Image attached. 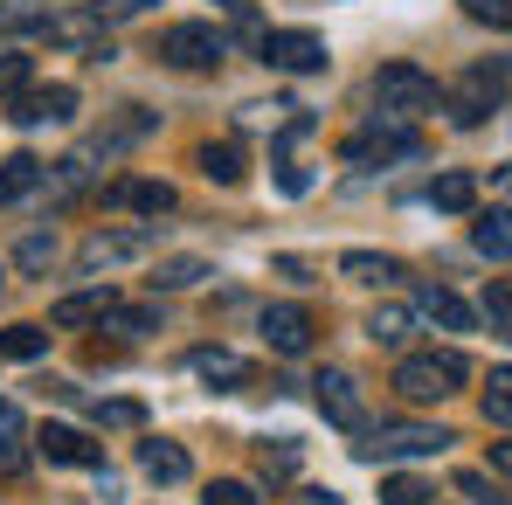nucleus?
<instances>
[{
    "label": "nucleus",
    "instance_id": "nucleus-16",
    "mask_svg": "<svg viewBox=\"0 0 512 505\" xmlns=\"http://www.w3.org/2000/svg\"><path fill=\"white\" fill-rule=\"evenodd\" d=\"M416 312H423L429 326H443V333H471V326H478V312H471V305H464L457 291H443V284H429Z\"/></svg>",
    "mask_w": 512,
    "mask_h": 505
},
{
    "label": "nucleus",
    "instance_id": "nucleus-11",
    "mask_svg": "<svg viewBox=\"0 0 512 505\" xmlns=\"http://www.w3.org/2000/svg\"><path fill=\"white\" fill-rule=\"evenodd\" d=\"M35 450H42L49 464H84V471H97V464H104V450L90 443L84 429H70V422H49V429L35 436Z\"/></svg>",
    "mask_w": 512,
    "mask_h": 505
},
{
    "label": "nucleus",
    "instance_id": "nucleus-31",
    "mask_svg": "<svg viewBox=\"0 0 512 505\" xmlns=\"http://www.w3.org/2000/svg\"><path fill=\"white\" fill-rule=\"evenodd\" d=\"M111 326H125V333H160V305H118Z\"/></svg>",
    "mask_w": 512,
    "mask_h": 505
},
{
    "label": "nucleus",
    "instance_id": "nucleus-29",
    "mask_svg": "<svg viewBox=\"0 0 512 505\" xmlns=\"http://www.w3.org/2000/svg\"><path fill=\"white\" fill-rule=\"evenodd\" d=\"M457 492H464V499H471V505H512L506 492H499V485L485 478V471H457Z\"/></svg>",
    "mask_w": 512,
    "mask_h": 505
},
{
    "label": "nucleus",
    "instance_id": "nucleus-19",
    "mask_svg": "<svg viewBox=\"0 0 512 505\" xmlns=\"http://www.w3.org/2000/svg\"><path fill=\"white\" fill-rule=\"evenodd\" d=\"M42 180H49V167H42V160H28V153H14V160L0 167V208H14V201H28V194H42Z\"/></svg>",
    "mask_w": 512,
    "mask_h": 505
},
{
    "label": "nucleus",
    "instance_id": "nucleus-32",
    "mask_svg": "<svg viewBox=\"0 0 512 505\" xmlns=\"http://www.w3.org/2000/svg\"><path fill=\"white\" fill-rule=\"evenodd\" d=\"M485 319H492V333H499V339H512V291H506V284L485 291Z\"/></svg>",
    "mask_w": 512,
    "mask_h": 505
},
{
    "label": "nucleus",
    "instance_id": "nucleus-36",
    "mask_svg": "<svg viewBox=\"0 0 512 505\" xmlns=\"http://www.w3.org/2000/svg\"><path fill=\"white\" fill-rule=\"evenodd\" d=\"M97 422H111V429H139L146 409H139V402H97Z\"/></svg>",
    "mask_w": 512,
    "mask_h": 505
},
{
    "label": "nucleus",
    "instance_id": "nucleus-25",
    "mask_svg": "<svg viewBox=\"0 0 512 505\" xmlns=\"http://www.w3.org/2000/svg\"><path fill=\"white\" fill-rule=\"evenodd\" d=\"M0 353H7V360H42V353H49V333H42V326H7V333H0Z\"/></svg>",
    "mask_w": 512,
    "mask_h": 505
},
{
    "label": "nucleus",
    "instance_id": "nucleus-24",
    "mask_svg": "<svg viewBox=\"0 0 512 505\" xmlns=\"http://www.w3.org/2000/svg\"><path fill=\"white\" fill-rule=\"evenodd\" d=\"M201 277H208L201 256H167V263L153 270V291H187V284H201Z\"/></svg>",
    "mask_w": 512,
    "mask_h": 505
},
{
    "label": "nucleus",
    "instance_id": "nucleus-14",
    "mask_svg": "<svg viewBox=\"0 0 512 505\" xmlns=\"http://www.w3.org/2000/svg\"><path fill=\"white\" fill-rule=\"evenodd\" d=\"M111 312H118V298L111 291H77V298H63L56 312H49V326H111Z\"/></svg>",
    "mask_w": 512,
    "mask_h": 505
},
{
    "label": "nucleus",
    "instance_id": "nucleus-12",
    "mask_svg": "<svg viewBox=\"0 0 512 505\" xmlns=\"http://www.w3.org/2000/svg\"><path fill=\"white\" fill-rule=\"evenodd\" d=\"M7 118H14V125H42V118H56V125H63V118H77V90H70V84H49V90H21Z\"/></svg>",
    "mask_w": 512,
    "mask_h": 505
},
{
    "label": "nucleus",
    "instance_id": "nucleus-33",
    "mask_svg": "<svg viewBox=\"0 0 512 505\" xmlns=\"http://www.w3.org/2000/svg\"><path fill=\"white\" fill-rule=\"evenodd\" d=\"M28 77H35V63H28V56H0V97H21Z\"/></svg>",
    "mask_w": 512,
    "mask_h": 505
},
{
    "label": "nucleus",
    "instance_id": "nucleus-37",
    "mask_svg": "<svg viewBox=\"0 0 512 505\" xmlns=\"http://www.w3.org/2000/svg\"><path fill=\"white\" fill-rule=\"evenodd\" d=\"M277 187H284V194H305V187H312V173L298 167V160H277Z\"/></svg>",
    "mask_w": 512,
    "mask_h": 505
},
{
    "label": "nucleus",
    "instance_id": "nucleus-17",
    "mask_svg": "<svg viewBox=\"0 0 512 505\" xmlns=\"http://www.w3.org/2000/svg\"><path fill=\"white\" fill-rule=\"evenodd\" d=\"M194 374H201L208 388H243V381H250V360L229 353V346H201V353H194Z\"/></svg>",
    "mask_w": 512,
    "mask_h": 505
},
{
    "label": "nucleus",
    "instance_id": "nucleus-34",
    "mask_svg": "<svg viewBox=\"0 0 512 505\" xmlns=\"http://www.w3.org/2000/svg\"><path fill=\"white\" fill-rule=\"evenodd\" d=\"M14 263H21V270H49V263H56V236H28V243L14 250Z\"/></svg>",
    "mask_w": 512,
    "mask_h": 505
},
{
    "label": "nucleus",
    "instance_id": "nucleus-20",
    "mask_svg": "<svg viewBox=\"0 0 512 505\" xmlns=\"http://www.w3.org/2000/svg\"><path fill=\"white\" fill-rule=\"evenodd\" d=\"M111 201H125L132 215H173V187L167 180H118Z\"/></svg>",
    "mask_w": 512,
    "mask_h": 505
},
{
    "label": "nucleus",
    "instance_id": "nucleus-23",
    "mask_svg": "<svg viewBox=\"0 0 512 505\" xmlns=\"http://www.w3.org/2000/svg\"><path fill=\"white\" fill-rule=\"evenodd\" d=\"M340 270H346V277H360V284H388V277H402L395 256H374V250H346Z\"/></svg>",
    "mask_w": 512,
    "mask_h": 505
},
{
    "label": "nucleus",
    "instance_id": "nucleus-15",
    "mask_svg": "<svg viewBox=\"0 0 512 505\" xmlns=\"http://www.w3.org/2000/svg\"><path fill=\"white\" fill-rule=\"evenodd\" d=\"M416 319H423L416 305H374V312H367V339H374V346H395V353H402V346L416 339Z\"/></svg>",
    "mask_w": 512,
    "mask_h": 505
},
{
    "label": "nucleus",
    "instance_id": "nucleus-18",
    "mask_svg": "<svg viewBox=\"0 0 512 505\" xmlns=\"http://www.w3.org/2000/svg\"><path fill=\"white\" fill-rule=\"evenodd\" d=\"M471 243H478V256H492V263H512V208H485L471 222Z\"/></svg>",
    "mask_w": 512,
    "mask_h": 505
},
{
    "label": "nucleus",
    "instance_id": "nucleus-30",
    "mask_svg": "<svg viewBox=\"0 0 512 505\" xmlns=\"http://www.w3.org/2000/svg\"><path fill=\"white\" fill-rule=\"evenodd\" d=\"M201 505H263V499H256L243 478H215V485L201 492Z\"/></svg>",
    "mask_w": 512,
    "mask_h": 505
},
{
    "label": "nucleus",
    "instance_id": "nucleus-13",
    "mask_svg": "<svg viewBox=\"0 0 512 505\" xmlns=\"http://www.w3.org/2000/svg\"><path fill=\"white\" fill-rule=\"evenodd\" d=\"M263 339H270L277 353H305V346H312V312H305V305H270V312H263Z\"/></svg>",
    "mask_w": 512,
    "mask_h": 505
},
{
    "label": "nucleus",
    "instance_id": "nucleus-2",
    "mask_svg": "<svg viewBox=\"0 0 512 505\" xmlns=\"http://www.w3.org/2000/svg\"><path fill=\"white\" fill-rule=\"evenodd\" d=\"M374 104H381L388 118H423V111L443 104V90H436V77L416 70V63H381V70H374Z\"/></svg>",
    "mask_w": 512,
    "mask_h": 505
},
{
    "label": "nucleus",
    "instance_id": "nucleus-27",
    "mask_svg": "<svg viewBox=\"0 0 512 505\" xmlns=\"http://www.w3.org/2000/svg\"><path fill=\"white\" fill-rule=\"evenodd\" d=\"M485 416L499 422V429H512V367H499V374L485 381Z\"/></svg>",
    "mask_w": 512,
    "mask_h": 505
},
{
    "label": "nucleus",
    "instance_id": "nucleus-38",
    "mask_svg": "<svg viewBox=\"0 0 512 505\" xmlns=\"http://www.w3.org/2000/svg\"><path fill=\"white\" fill-rule=\"evenodd\" d=\"M146 7H153V0H97L104 21H132V14H146Z\"/></svg>",
    "mask_w": 512,
    "mask_h": 505
},
{
    "label": "nucleus",
    "instance_id": "nucleus-10",
    "mask_svg": "<svg viewBox=\"0 0 512 505\" xmlns=\"http://www.w3.org/2000/svg\"><path fill=\"white\" fill-rule=\"evenodd\" d=\"M153 250V229H97L84 250H77V263L84 270H104V263H132V256Z\"/></svg>",
    "mask_w": 512,
    "mask_h": 505
},
{
    "label": "nucleus",
    "instance_id": "nucleus-22",
    "mask_svg": "<svg viewBox=\"0 0 512 505\" xmlns=\"http://www.w3.org/2000/svg\"><path fill=\"white\" fill-rule=\"evenodd\" d=\"M429 208H443V215H471V208H478V180H471V173H443V180L429 187Z\"/></svg>",
    "mask_w": 512,
    "mask_h": 505
},
{
    "label": "nucleus",
    "instance_id": "nucleus-4",
    "mask_svg": "<svg viewBox=\"0 0 512 505\" xmlns=\"http://www.w3.org/2000/svg\"><path fill=\"white\" fill-rule=\"evenodd\" d=\"M450 436L436 429V422H388V429H374L367 443H353L367 464H395V457H436Z\"/></svg>",
    "mask_w": 512,
    "mask_h": 505
},
{
    "label": "nucleus",
    "instance_id": "nucleus-41",
    "mask_svg": "<svg viewBox=\"0 0 512 505\" xmlns=\"http://www.w3.org/2000/svg\"><path fill=\"white\" fill-rule=\"evenodd\" d=\"M0 471H7V478L21 471V450H14V443H0Z\"/></svg>",
    "mask_w": 512,
    "mask_h": 505
},
{
    "label": "nucleus",
    "instance_id": "nucleus-3",
    "mask_svg": "<svg viewBox=\"0 0 512 505\" xmlns=\"http://www.w3.org/2000/svg\"><path fill=\"white\" fill-rule=\"evenodd\" d=\"M160 56H167L173 70H215L229 56V35L208 28V21H173L167 35H160Z\"/></svg>",
    "mask_w": 512,
    "mask_h": 505
},
{
    "label": "nucleus",
    "instance_id": "nucleus-8",
    "mask_svg": "<svg viewBox=\"0 0 512 505\" xmlns=\"http://www.w3.org/2000/svg\"><path fill=\"white\" fill-rule=\"evenodd\" d=\"M312 402H319V409H326V422H333V429H346V436H360V429H367L360 388H353V374H340V367H326V374L312 381Z\"/></svg>",
    "mask_w": 512,
    "mask_h": 505
},
{
    "label": "nucleus",
    "instance_id": "nucleus-26",
    "mask_svg": "<svg viewBox=\"0 0 512 505\" xmlns=\"http://www.w3.org/2000/svg\"><path fill=\"white\" fill-rule=\"evenodd\" d=\"M201 173L222 180V187H236V180H243V153H236V146H201Z\"/></svg>",
    "mask_w": 512,
    "mask_h": 505
},
{
    "label": "nucleus",
    "instance_id": "nucleus-28",
    "mask_svg": "<svg viewBox=\"0 0 512 505\" xmlns=\"http://www.w3.org/2000/svg\"><path fill=\"white\" fill-rule=\"evenodd\" d=\"M436 492H429L423 478H381V505H429Z\"/></svg>",
    "mask_w": 512,
    "mask_h": 505
},
{
    "label": "nucleus",
    "instance_id": "nucleus-5",
    "mask_svg": "<svg viewBox=\"0 0 512 505\" xmlns=\"http://www.w3.org/2000/svg\"><path fill=\"white\" fill-rule=\"evenodd\" d=\"M416 153H423V139H416L409 125H395L388 111H381L367 132L346 139V160H353V167H367V160H416Z\"/></svg>",
    "mask_w": 512,
    "mask_h": 505
},
{
    "label": "nucleus",
    "instance_id": "nucleus-1",
    "mask_svg": "<svg viewBox=\"0 0 512 505\" xmlns=\"http://www.w3.org/2000/svg\"><path fill=\"white\" fill-rule=\"evenodd\" d=\"M471 381V360L457 353V346H443V353H409L402 367H395V395L402 402H443V395H457Z\"/></svg>",
    "mask_w": 512,
    "mask_h": 505
},
{
    "label": "nucleus",
    "instance_id": "nucleus-40",
    "mask_svg": "<svg viewBox=\"0 0 512 505\" xmlns=\"http://www.w3.org/2000/svg\"><path fill=\"white\" fill-rule=\"evenodd\" d=\"M492 471H506V478H512V443H492Z\"/></svg>",
    "mask_w": 512,
    "mask_h": 505
},
{
    "label": "nucleus",
    "instance_id": "nucleus-21",
    "mask_svg": "<svg viewBox=\"0 0 512 505\" xmlns=\"http://www.w3.org/2000/svg\"><path fill=\"white\" fill-rule=\"evenodd\" d=\"M139 471H146L153 485H180V478H187V450H180V443H146V450H139Z\"/></svg>",
    "mask_w": 512,
    "mask_h": 505
},
{
    "label": "nucleus",
    "instance_id": "nucleus-39",
    "mask_svg": "<svg viewBox=\"0 0 512 505\" xmlns=\"http://www.w3.org/2000/svg\"><path fill=\"white\" fill-rule=\"evenodd\" d=\"M21 429H28V422H21V409H14V402H0V443H14Z\"/></svg>",
    "mask_w": 512,
    "mask_h": 505
},
{
    "label": "nucleus",
    "instance_id": "nucleus-42",
    "mask_svg": "<svg viewBox=\"0 0 512 505\" xmlns=\"http://www.w3.org/2000/svg\"><path fill=\"white\" fill-rule=\"evenodd\" d=\"M222 7H243V0H222Z\"/></svg>",
    "mask_w": 512,
    "mask_h": 505
},
{
    "label": "nucleus",
    "instance_id": "nucleus-9",
    "mask_svg": "<svg viewBox=\"0 0 512 505\" xmlns=\"http://www.w3.org/2000/svg\"><path fill=\"white\" fill-rule=\"evenodd\" d=\"M42 35L63 42V49H90L97 63H111V42H104V14H97V7H70V14L42 21Z\"/></svg>",
    "mask_w": 512,
    "mask_h": 505
},
{
    "label": "nucleus",
    "instance_id": "nucleus-35",
    "mask_svg": "<svg viewBox=\"0 0 512 505\" xmlns=\"http://www.w3.org/2000/svg\"><path fill=\"white\" fill-rule=\"evenodd\" d=\"M464 14L485 28H512V0H464Z\"/></svg>",
    "mask_w": 512,
    "mask_h": 505
},
{
    "label": "nucleus",
    "instance_id": "nucleus-6",
    "mask_svg": "<svg viewBox=\"0 0 512 505\" xmlns=\"http://www.w3.org/2000/svg\"><path fill=\"white\" fill-rule=\"evenodd\" d=\"M499 97H506V70L478 63V70H464V84L450 90V118H457V125H485V118L499 111Z\"/></svg>",
    "mask_w": 512,
    "mask_h": 505
},
{
    "label": "nucleus",
    "instance_id": "nucleus-7",
    "mask_svg": "<svg viewBox=\"0 0 512 505\" xmlns=\"http://www.w3.org/2000/svg\"><path fill=\"white\" fill-rule=\"evenodd\" d=\"M263 63L305 77V70H326V42H319L312 28H270V35H263Z\"/></svg>",
    "mask_w": 512,
    "mask_h": 505
}]
</instances>
